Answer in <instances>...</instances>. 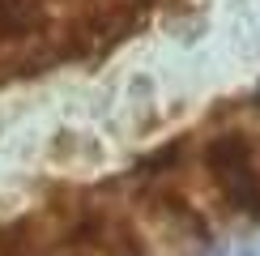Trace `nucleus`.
<instances>
[{
	"label": "nucleus",
	"instance_id": "nucleus-1",
	"mask_svg": "<svg viewBox=\"0 0 260 256\" xmlns=\"http://www.w3.org/2000/svg\"><path fill=\"white\" fill-rule=\"evenodd\" d=\"M201 167L231 213L260 218V141L252 133L231 128L209 137L201 149Z\"/></svg>",
	"mask_w": 260,
	"mask_h": 256
},
{
	"label": "nucleus",
	"instance_id": "nucleus-2",
	"mask_svg": "<svg viewBox=\"0 0 260 256\" xmlns=\"http://www.w3.org/2000/svg\"><path fill=\"white\" fill-rule=\"evenodd\" d=\"M51 256H145V252H141L137 231L124 218L94 209V213H81L77 222H69L56 235Z\"/></svg>",
	"mask_w": 260,
	"mask_h": 256
}]
</instances>
